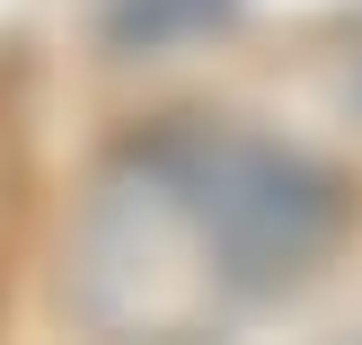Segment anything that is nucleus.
Instances as JSON below:
<instances>
[{
  "mask_svg": "<svg viewBox=\"0 0 362 345\" xmlns=\"http://www.w3.org/2000/svg\"><path fill=\"white\" fill-rule=\"evenodd\" d=\"M345 230L318 159L239 124H159L106 169L88 213V310L106 328H194L300 283Z\"/></svg>",
  "mask_w": 362,
  "mask_h": 345,
  "instance_id": "1",
  "label": "nucleus"
},
{
  "mask_svg": "<svg viewBox=\"0 0 362 345\" xmlns=\"http://www.w3.org/2000/svg\"><path fill=\"white\" fill-rule=\"evenodd\" d=\"M168 18H177V27H212V18H230V0H124V9H115V27H124V35L141 27V45H151Z\"/></svg>",
  "mask_w": 362,
  "mask_h": 345,
  "instance_id": "2",
  "label": "nucleus"
}]
</instances>
